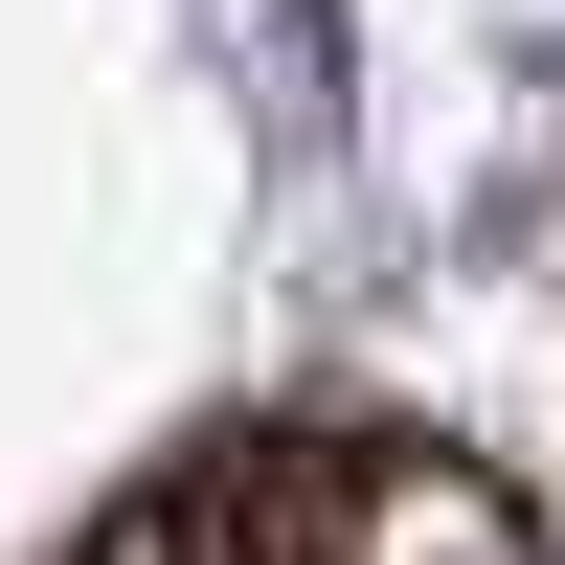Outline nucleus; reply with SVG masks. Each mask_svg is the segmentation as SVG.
<instances>
[{
	"mask_svg": "<svg viewBox=\"0 0 565 565\" xmlns=\"http://www.w3.org/2000/svg\"><path fill=\"white\" fill-rule=\"evenodd\" d=\"M340 565H543V521L430 430H340Z\"/></svg>",
	"mask_w": 565,
	"mask_h": 565,
	"instance_id": "nucleus-1",
	"label": "nucleus"
}]
</instances>
